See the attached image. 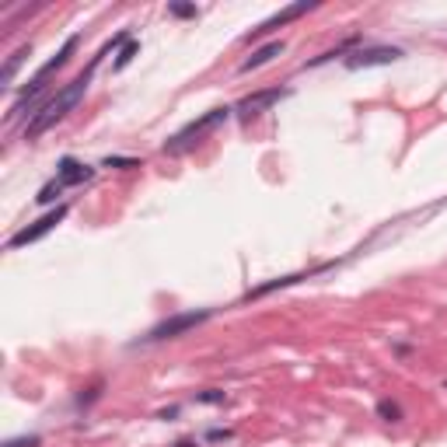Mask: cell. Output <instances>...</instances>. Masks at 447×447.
Returning <instances> with one entry per match:
<instances>
[{
    "label": "cell",
    "mask_w": 447,
    "mask_h": 447,
    "mask_svg": "<svg viewBox=\"0 0 447 447\" xmlns=\"http://www.w3.org/2000/svg\"><path fill=\"white\" fill-rule=\"evenodd\" d=\"M119 42H129V35H126V32H119L112 42H105V50H102V53L88 63V70H81V74H77V77H74V81H70V84L59 91V95H53L50 102H42V105H39V112H35V115L28 119V126H25V140H35V137H42L46 129H53L56 122H63L70 112L81 105V98L88 95V88H91V77H95V70H98L102 56L112 53Z\"/></svg>",
    "instance_id": "6da1fadb"
},
{
    "label": "cell",
    "mask_w": 447,
    "mask_h": 447,
    "mask_svg": "<svg viewBox=\"0 0 447 447\" xmlns=\"http://www.w3.org/2000/svg\"><path fill=\"white\" fill-rule=\"evenodd\" d=\"M231 112H234L231 105H217V109H210L207 115L192 119L189 126H182L175 137H168V140H165V154H171V158H175V154H185V151H189V147H196V144H199L210 129L224 126V122L231 119Z\"/></svg>",
    "instance_id": "7a4b0ae2"
},
{
    "label": "cell",
    "mask_w": 447,
    "mask_h": 447,
    "mask_svg": "<svg viewBox=\"0 0 447 447\" xmlns=\"http://www.w3.org/2000/svg\"><path fill=\"white\" fill-rule=\"evenodd\" d=\"M214 318V308H203V311H182V315H171V318H161L151 332L144 335V342H165V339H178V335L199 329L203 322Z\"/></svg>",
    "instance_id": "3957f363"
},
{
    "label": "cell",
    "mask_w": 447,
    "mask_h": 447,
    "mask_svg": "<svg viewBox=\"0 0 447 447\" xmlns=\"http://www.w3.org/2000/svg\"><path fill=\"white\" fill-rule=\"evenodd\" d=\"M66 214H70V207H66V203L53 207V210H50V214H42L39 221H32L28 227H21L18 234H11V238H7V252H18V248H25V245H35L39 238H46L50 231H56L59 224L66 221Z\"/></svg>",
    "instance_id": "277c9868"
},
{
    "label": "cell",
    "mask_w": 447,
    "mask_h": 447,
    "mask_svg": "<svg viewBox=\"0 0 447 447\" xmlns=\"http://www.w3.org/2000/svg\"><path fill=\"white\" fill-rule=\"evenodd\" d=\"M402 50L398 46H364V50H349L346 53V66L349 70H367V66H388L395 59H402Z\"/></svg>",
    "instance_id": "5b68a950"
},
{
    "label": "cell",
    "mask_w": 447,
    "mask_h": 447,
    "mask_svg": "<svg viewBox=\"0 0 447 447\" xmlns=\"http://www.w3.org/2000/svg\"><path fill=\"white\" fill-rule=\"evenodd\" d=\"M286 95H290V88H266V91L245 95V98L234 105V112H238V119H241V122H252L255 115H262L266 109H273L279 98H286Z\"/></svg>",
    "instance_id": "8992f818"
},
{
    "label": "cell",
    "mask_w": 447,
    "mask_h": 447,
    "mask_svg": "<svg viewBox=\"0 0 447 447\" xmlns=\"http://www.w3.org/2000/svg\"><path fill=\"white\" fill-rule=\"evenodd\" d=\"M308 11H311L308 4H294V7H283L279 14H273V18H266L262 25H255V28H252V32L245 35V42H259L262 35H269V32H277V28H283L286 21H297V18H304Z\"/></svg>",
    "instance_id": "52a82bcc"
},
{
    "label": "cell",
    "mask_w": 447,
    "mask_h": 447,
    "mask_svg": "<svg viewBox=\"0 0 447 447\" xmlns=\"http://www.w3.org/2000/svg\"><path fill=\"white\" fill-rule=\"evenodd\" d=\"M53 178L63 185V189H74V185H84V182H91V178H95V168L84 165V161H77V158H59V165H56Z\"/></svg>",
    "instance_id": "ba28073f"
},
{
    "label": "cell",
    "mask_w": 447,
    "mask_h": 447,
    "mask_svg": "<svg viewBox=\"0 0 447 447\" xmlns=\"http://www.w3.org/2000/svg\"><path fill=\"white\" fill-rule=\"evenodd\" d=\"M77 42H81V39H77V35H70V39H66V42L59 46V53H56L53 59H46V63L39 66V74H35L32 81H42V84H46V81L53 77L56 70H59V66H66V59H70V56L77 53Z\"/></svg>",
    "instance_id": "9c48e42d"
},
{
    "label": "cell",
    "mask_w": 447,
    "mask_h": 447,
    "mask_svg": "<svg viewBox=\"0 0 447 447\" xmlns=\"http://www.w3.org/2000/svg\"><path fill=\"white\" fill-rule=\"evenodd\" d=\"M286 50V42L283 39H273V42H266V46H259L255 53L248 56L245 63H241V74H248V70H259V66H266V63H273L279 53Z\"/></svg>",
    "instance_id": "30bf717a"
},
{
    "label": "cell",
    "mask_w": 447,
    "mask_h": 447,
    "mask_svg": "<svg viewBox=\"0 0 447 447\" xmlns=\"http://www.w3.org/2000/svg\"><path fill=\"white\" fill-rule=\"evenodd\" d=\"M315 273H322V266H318V269H311V273H294V277H279V279H273V283H262V286L248 290V297H245V301H252V297H266V294H273V290H283V286H290V283H301V279L315 277Z\"/></svg>",
    "instance_id": "8fae6325"
},
{
    "label": "cell",
    "mask_w": 447,
    "mask_h": 447,
    "mask_svg": "<svg viewBox=\"0 0 447 447\" xmlns=\"http://www.w3.org/2000/svg\"><path fill=\"white\" fill-rule=\"evenodd\" d=\"M137 53H140V42H137V39H129V42H126V46L119 50L115 63H112V70H126V66L133 63V56H137Z\"/></svg>",
    "instance_id": "7c38bea8"
},
{
    "label": "cell",
    "mask_w": 447,
    "mask_h": 447,
    "mask_svg": "<svg viewBox=\"0 0 447 447\" xmlns=\"http://www.w3.org/2000/svg\"><path fill=\"white\" fill-rule=\"evenodd\" d=\"M378 416H381L385 423H398V419H402V405L391 402V398H381V402H378Z\"/></svg>",
    "instance_id": "4fadbf2b"
},
{
    "label": "cell",
    "mask_w": 447,
    "mask_h": 447,
    "mask_svg": "<svg viewBox=\"0 0 447 447\" xmlns=\"http://www.w3.org/2000/svg\"><path fill=\"white\" fill-rule=\"evenodd\" d=\"M192 402H199V405H224L227 402V395L221 388H207V391H196L192 395Z\"/></svg>",
    "instance_id": "5bb4252c"
},
{
    "label": "cell",
    "mask_w": 447,
    "mask_h": 447,
    "mask_svg": "<svg viewBox=\"0 0 447 447\" xmlns=\"http://www.w3.org/2000/svg\"><path fill=\"white\" fill-rule=\"evenodd\" d=\"M25 56H32V46H21L18 53H14L11 59H7V66H4V81H7V84L14 81V70L21 66V59H25Z\"/></svg>",
    "instance_id": "9a60e30c"
},
{
    "label": "cell",
    "mask_w": 447,
    "mask_h": 447,
    "mask_svg": "<svg viewBox=\"0 0 447 447\" xmlns=\"http://www.w3.org/2000/svg\"><path fill=\"white\" fill-rule=\"evenodd\" d=\"M59 192H63V185H59L56 178H50V182H46L42 189H39V196H35V203H42V207H46V203H56V196H59Z\"/></svg>",
    "instance_id": "2e32d148"
},
{
    "label": "cell",
    "mask_w": 447,
    "mask_h": 447,
    "mask_svg": "<svg viewBox=\"0 0 447 447\" xmlns=\"http://www.w3.org/2000/svg\"><path fill=\"white\" fill-rule=\"evenodd\" d=\"M168 14H171V18H199V7H196V4H178V0H171V4H168Z\"/></svg>",
    "instance_id": "e0dca14e"
},
{
    "label": "cell",
    "mask_w": 447,
    "mask_h": 447,
    "mask_svg": "<svg viewBox=\"0 0 447 447\" xmlns=\"http://www.w3.org/2000/svg\"><path fill=\"white\" fill-rule=\"evenodd\" d=\"M102 168H140V161L137 158H105Z\"/></svg>",
    "instance_id": "ac0fdd59"
},
{
    "label": "cell",
    "mask_w": 447,
    "mask_h": 447,
    "mask_svg": "<svg viewBox=\"0 0 447 447\" xmlns=\"http://www.w3.org/2000/svg\"><path fill=\"white\" fill-rule=\"evenodd\" d=\"M39 444H42V437L32 434V437H14V441H7L4 447H39Z\"/></svg>",
    "instance_id": "d6986e66"
},
{
    "label": "cell",
    "mask_w": 447,
    "mask_h": 447,
    "mask_svg": "<svg viewBox=\"0 0 447 447\" xmlns=\"http://www.w3.org/2000/svg\"><path fill=\"white\" fill-rule=\"evenodd\" d=\"M95 398H102V381H98V385H91L88 395H81V398H77V405H91Z\"/></svg>",
    "instance_id": "ffe728a7"
},
{
    "label": "cell",
    "mask_w": 447,
    "mask_h": 447,
    "mask_svg": "<svg viewBox=\"0 0 447 447\" xmlns=\"http://www.w3.org/2000/svg\"><path fill=\"white\" fill-rule=\"evenodd\" d=\"M207 437H210V441H231V430H210Z\"/></svg>",
    "instance_id": "44dd1931"
},
{
    "label": "cell",
    "mask_w": 447,
    "mask_h": 447,
    "mask_svg": "<svg viewBox=\"0 0 447 447\" xmlns=\"http://www.w3.org/2000/svg\"><path fill=\"white\" fill-rule=\"evenodd\" d=\"M175 447H199L192 437H182V441H175Z\"/></svg>",
    "instance_id": "7402d4cb"
}]
</instances>
